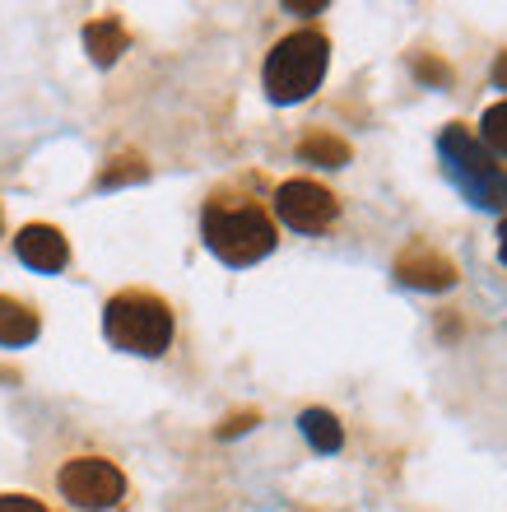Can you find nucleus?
<instances>
[{
    "mask_svg": "<svg viewBox=\"0 0 507 512\" xmlns=\"http://www.w3.org/2000/svg\"><path fill=\"white\" fill-rule=\"evenodd\" d=\"M326 66H331V42L321 38L317 28H298V33L270 47L266 70H261L266 98L270 103H303L326 80Z\"/></svg>",
    "mask_w": 507,
    "mask_h": 512,
    "instance_id": "obj_1",
    "label": "nucleus"
},
{
    "mask_svg": "<svg viewBox=\"0 0 507 512\" xmlns=\"http://www.w3.org/2000/svg\"><path fill=\"white\" fill-rule=\"evenodd\" d=\"M201 233H205V247L224 266H256L261 256H270L275 243H280L275 219L261 205H205Z\"/></svg>",
    "mask_w": 507,
    "mask_h": 512,
    "instance_id": "obj_2",
    "label": "nucleus"
},
{
    "mask_svg": "<svg viewBox=\"0 0 507 512\" xmlns=\"http://www.w3.org/2000/svg\"><path fill=\"white\" fill-rule=\"evenodd\" d=\"M103 331L117 350H131V354L154 359V354H163L168 345H173V308H168L159 294L121 289L117 298H107Z\"/></svg>",
    "mask_w": 507,
    "mask_h": 512,
    "instance_id": "obj_3",
    "label": "nucleus"
},
{
    "mask_svg": "<svg viewBox=\"0 0 507 512\" xmlns=\"http://www.w3.org/2000/svg\"><path fill=\"white\" fill-rule=\"evenodd\" d=\"M438 154L447 163V173L480 210H507V168L480 145L470 140L466 126H447L438 140Z\"/></svg>",
    "mask_w": 507,
    "mask_h": 512,
    "instance_id": "obj_4",
    "label": "nucleus"
},
{
    "mask_svg": "<svg viewBox=\"0 0 507 512\" xmlns=\"http://www.w3.org/2000/svg\"><path fill=\"white\" fill-rule=\"evenodd\" d=\"M61 494H66L75 508H89V512H103L112 503H121L126 494V475L103 457H75L61 466Z\"/></svg>",
    "mask_w": 507,
    "mask_h": 512,
    "instance_id": "obj_5",
    "label": "nucleus"
},
{
    "mask_svg": "<svg viewBox=\"0 0 507 512\" xmlns=\"http://www.w3.org/2000/svg\"><path fill=\"white\" fill-rule=\"evenodd\" d=\"M275 210H280V219L289 229L326 233L335 224V215H340V201H335L321 182H312V177H294V182H284V187L275 191Z\"/></svg>",
    "mask_w": 507,
    "mask_h": 512,
    "instance_id": "obj_6",
    "label": "nucleus"
},
{
    "mask_svg": "<svg viewBox=\"0 0 507 512\" xmlns=\"http://www.w3.org/2000/svg\"><path fill=\"white\" fill-rule=\"evenodd\" d=\"M396 275H401L410 289H452L456 284V266L442 252H433L428 243H410L401 256H396Z\"/></svg>",
    "mask_w": 507,
    "mask_h": 512,
    "instance_id": "obj_7",
    "label": "nucleus"
},
{
    "mask_svg": "<svg viewBox=\"0 0 507 512\" xmlns=\"http://www.w3.org/2000/svg\"><path fill=\"white\" fill-rule=\"evenodd\" d=\"M14 252H19V261H24V266L42 270V275L66 270V261H70L66 233L52 229V224H28V229H19V238H14Z\"/></svg>",
    "mask_w": 507,
    "mask_h": 512,
    "instance_id": "obj_8",
    "label": "nucleus"
},
{
    "mask_svg": "<svg viewBox=\"0 0 507 512\" xmlns=\"http://www.w3.org/2000/svg\"><path fill=\"white\" fill-rule=\"evenodd\" d=\"M33 340H38V312L19 298L0 294V345L14 350V345H33Z\"/></svg>",
    "mask_w": 507,
    "mask_h": 512,
    "instance_id": "obj_9",
    "label": "nucleus"
},
{
    "mask_svg": "<svg viewBox=\"0 0 507 512\" xmlns=\"http://www.w3.org/2000/svg\"><path fill=\"white\" fill-rule=\"evenodd\" d=\"M126 28H121V19H94V24H84V47H89V56H94L98 66H112L121 52H126Z\"/></svg>",
    "mask_w": 507,
    "mask_h": 512,
    "instance_id": "obj_10",
    "label": "nucleus"
},
{
    "mask_svg": "<svg viewBox=\"0 0 507 512\" xmlns=\"http://www.w3.org/2000/svg\"><path fill=\"white\" fill-rule=\"evenodd\" d=\"M298 429H303V438L317 447V452H340V447H345V429H340V419H335L331 410H317V405L303 410V415H298Z\"/></svg>",
    "mask_w": 507,
    "mask_h": 512,
    "instance_id": "obj_11",
    "label": "nucleus"
},
{
    "mask_svg": "<svg viewBox=\"0 0 507 512\" xmlns=\"http://www.w3.org/2000/svg\"><path fill=\"white\" fill-rule=\"evenodd\" d=\"M298 159L307 163H326V168H340V163H349V145L340 140V135H307V140H298Z\"/></svg>",
    "mask_w": 507,
    "mask_h": 512,
    "instance_id": "obj_12",
    "label": "nucleus"
},
{
    "mask_svg": "<svg viewBox=\"0 0 507 512\" xmlns=\"http://www.w3.org/2000/svg\"><path fill=\"white\" fill-rule=\"evenodd\" d=\"M480 140H484V149H489L494 159H507V98L503 103H494V108L480 117Z\"/></svg>",
    "mask_w": 507,
    "mask_h": 512,
    "instance_id": "obj_13",
    "label": "nucleus"
},
{
    "mask_svg": "<svg viewBox=\"0 0 507 512\" xmlns=\"http://www.w3.org/2000/svg\"><path fill=\"white\" fill-rule=\"evenodd\" d=\"M145 177V163L140 159H112V168L103 173V187H117V182H140Z\"/></svg>",
    "mask_w": 507,
    "mask_h": 512,
    "instance_id": "obj_14",
    "label": "nucleus"
},
{
    "mask_svg": "<svg viewBox=\"0 0 507 512\" xmlns=\"http://www.w3.org/2000/svg\"><path fill=\"white\" fill-rule=\"evenodd\" d=\"M0 512H47L38 499H28V494H0Z\"/></svg>",
    "mask_w": 507,
    "mask_h": 512,
    "instance_id": "obj_15",
    "label": "nucleus"
},
{
    "mask_svg": "<svg viewBox=\"0 0 507 512\" xmlns=\"http://www.w3.org/2000/svg\"><path fill=\"white\" fill-rule=\"evenodd\" d=\"M256 424V410H242V415H233V419H224L219 424V438H233V433H247Z\"/></svg>",
    "mask_w": 507,
    "mask_h": 512,
    "instance_id": "obj_16",
    "label": "nucleus"
},
{
    "mask_svg": "<svg viewBox=\"0 0 507 512\" xmlns=\"http://www.w3.org/2000/svg\"><path fill=\"white\" fill-rule=\"evenodd\" d=\"M494 80H498V89H507V52L494 61Z\"/></svg>",
    "mask_w": 507,
    "mask_h": 512,
    "instance_id": "obj_17",
    "label": "nucleus"
},
{
    "mask_svg": "<svg viewBox=\"0 0 507 512\" xmlns=\"http://www.w3.org/2000/svg\"><path fill=\"white\" fill-rule=\"evenodd\" d=\"M498 256H503V266H507V219H503V229H498Z\"/></svg>",
    "mask_w": 507,
    "mask_h": 512,
    "instance_id": "obj_18",
    "label": "nucleus"
}]
</instances>
